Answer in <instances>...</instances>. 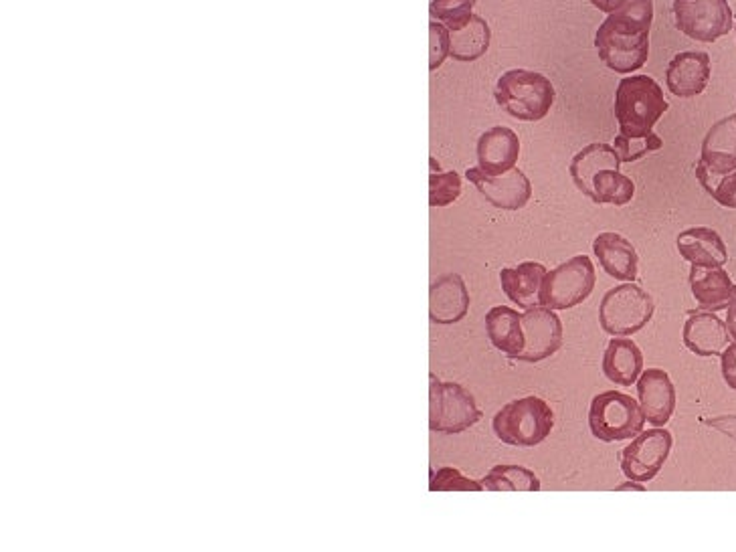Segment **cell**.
<instances>
[{
    "label": "cell",
    "mask_w": 736,
    "mask_h": 552,
    "mask_svg": "<svg viewBox=\"0 0 736 552\" xmlns=\"http://www.w3.org/2000/svg\"><path fill=\"white\" fill-rule=\"evenodd\" d=\"M654 0H627L611 13L595 35L601 61L617 73H633L650 57Z\"/></svg>",
    "instance_id": "6da1fadb"
},
{
    "label": "cell",
    "mask_w": 736,
    "mask_h": 552,
    "mask_svg": "<svg viewBox=\"0 0 736 552\" xmlns=\"http://www.w3.org/2000/svg\"><path fill=\"white\" fill-rule=\"evenodd\" d=\"M660 83L650 75H631L619 81L615 91V118L619 134L646 136L652 134L658 120L668 112Z\"/></svg>",
    "instance_id": "7a4b0ae2"
},
{
    "label": "cell",
    "mask_w": 736,
    "mask_h": 552,
    "mask_svg": "<svg viewBox=\"0 0 736 552\" xmlns=\"http://www.w3.org/2000/svg\"><path fill=\"white\" fill-rule=\"evenodd\" d=\"M494 98L502 110L522 122H538L548 116L557 100L552 81L538 71L510 69L494 89Z\"/></svg>",
    "instance_id": "3957f363"
},
{
    "label": "cell",
    "mask_w": 736,
    "mask_h": 552,
    "mask_svg": "<svg viewBox=\"0 0 736 552\" xmlns=\"http://www.w3.org/2000/svg\"><path fill=\"white\" fill-rule=\"evenodd\" d=\"M555 427V413L540 397H524L504 405L494 421L492 429L496 437L512 447H536Z\"/></svg>",
    "instance_id": "277c9868"
},
{
    "label": "cell",
    "mask_w": 736,
    "mask_h": 552,
    "mask_svg": "<svg viewBox=\"0 0 736 552\" xmlns=\"http://www.w3.org/2000/svg\"><path fill=\"white\" fill-rule=\"evenodd\" d=\"M646 415L641 405L619 391H607L593 399L589 409V429L595 439L615 443L633 439L643 431Z\"/></svg>",
    "instance_id": "5b68a950"
},
{
    "label": "cell",
    "mask_w": 736,
    "mask_h": 552,
    "mask_svg": "<svg viewBox=\"0 0 736 552\" xmlns=\"http://www.w3.org/2000/svg\"><path fill=\"white\" fill-rule=\"evenodd\" d=\"M656 302L633 282L611 288L599 306V324L611 336H633L654 318Z\"/></svg>",
    "instance_id": "8992f818"
},
{
    "label": "cell",
    "mask_w": 736,
    "mask_h": 552,
    "mask_svg": "<svg viewBox=\"0 0 736 552\" xmlns=\"http://www.w3.org/2000/svg\"><path fill=\"white\" fill-rule=\"evenodd\" d=\"M482 419L476 397L457 383H441L431 375L429 389V429L443 435H457L472 429Z\"/></svg>",
    "instance_id": "52a82bcc"
},
{
    "label": "cell",
    "mask_w": 736,
    "mask_h": 552,
    "mask_svg": "<svg viewBox=\"0 0 736 552\" xmlns=\"http://www.w3.org/2000/svg\"><path fill=\"white\" fill-rule=\"evenodd\" d=\"M597 282L593 261L587 255H575L546 273L540 300L550 310H571L589 300Z\"/></svg>",
    "instance_id": "ba28073f"
},
{
    "label": "cell",
    "mask_w": 736,
    "mask_h": 552,
    "mask_svg": "<svg viewBox=\"0 0 736 552\" xmlns=\"http://www.w3.org/2000/svg\"><path fill=\"white\" fill-rule=\"evenodd\" d=\"M672 11L676 29L700 43H714L734 27L728 0H674Z\"/></svg>",
    "instance_id": "9c48e42d"
},
{
    "label": "cell",
    "mask_w": 736,
    "mask_h": 552,
    "mask_svg": "<svg viewBox=\"0 0 736 552\" xmlns=\"http://www.w3.org/2000/svg\"><path fill=\"white\" fill-rule=\"evenodd\" d=\"M672 445V433L662 427L635 435L621 455V470L625 478L639 484L654 480L668 462Z\"/></svg>",
    "instance_id": "30bf717a"
},
{
    "label": "cell",
    "mask_w": 736,
    "mask_h": 552,
    "mask_svg": "<svg viewBox=\"0 0 736 552\" xmlns=\"http://www.w3.org/2000/svg\"><path fill=\"white\" fill-rule=\"evenodd\" d=\"M466 178L490 205L500 211H520L532 197V184L528 176L516 166L498 176H490L480 168H470Z\"/></svg>",
    "instance_id": "8fae6325"
},
{
    "label": "cell",
    "mask_w": 736,
    "mask_h": 552,
    "mask_svg": "<svg viewBox=\"0 0 736 552\" xmlns=\"http://www.w3.org/2000/svg\"><path fill=\"white\" fill-rule=\"evenodd\" d=\"M524 326V350L518 360L522 362H542L557 354L563 346V322L546 306L530 308L522 314Z\"/></svg>",
    "instance_id": "7c38bea8"
},
{
    "label": "cell",
    "mask_w": 736,
    "mask_h": 552,
    "mask_svg": "<svg viewBox=\"0 0 736 552\" xmlns=\"http://www.w3.org/2000/svg\"><path fill=\"white\" fill-rule=\"evenodd\" d=\"M637 399L646 421L664 427L676 411V387L662 368H648L637 379Z\"/></svg>",
    "instance_id": "4fadbf2b"
},
{
    "label": "cell",
    "mask_w": 736,
    "mask_h": 552,
    "mask_svg": "<svg viewBox=\"0 0 736 552\" xmlns=\"http://www.w3.org/2000/svg\"><path fill=\"white\" fill-rule=\"evenodd\" d=\"M470 312V292L462 275L447 273L429 288V318L433 324L449 326L462 322Z\"/></svg>",
    "instance_id": "5bb4252c"
},
{
    "label": "cell",
    "mask_w": 736,
    "mask_h": 552,
    "mask_svg": "<svg viewBox=\"0 0 736 552\" xmlns=\"http://www.w3.org/2000/svg\"><path fill=\"white\" fill-rule=\"evenodd\" d=\"M710 73L712 65L708 53L684 51L670 61L666 83L676 98H696L708 87Z\"/></svg>",
    "instance_id": "9a60e30c"
},
{
    "label": "cell",
    "mask_w": 736,
    "mask_h": 552,
    "mask_svg": "<svg viewBox=\"0 0 736 552\" xmlns=\"http://www.w3.org/2000/svg\"><path fill=\"white\" fill-rule=\"evenodd\" d=\"M684 346L696 356L708 358L718 356L730 342L726 322H722L714 312H688V320L682 330Z\"/></svg>",
    "instance_id": "2e32d148"
},
{
    "label": "cell",
    "mask_w": 736,
    "mask_h": 552,
    "mask_svg": "<svg viewBox=\"0 0 736 552\" xmlns=\"http://www.w3.org/2000/svg\"><path fill=\"white\" fill-rule=\"evenodd\" d=\"M520 156V138L506 126H494L478 140L480 170L498 176L516 166Z\"/></svg>",
    "instance_id": "e0dca14e"
},
{
    "label": "cell",
    "mask_w": 736,
    "mask_h": 552,
    "mask_svg": "<svg viewBox=\"0 0 736 552\" xmlns=\"http://www.w3.org/2000/svg\"><path fill=\"white\" fill-rule=\"evenodd\" d=\"M595 257L601 267L607 271L609 278L621 282H635L639 273V255L623 235L619 233H601L593 241Z\"/></svg>",
    "instance_id": "ac0fdd59"
},
{
    "label": "cell",
    "mask_w": 736,
    "mask_h": 552,
    "mask_svg": "<svg viewBox=\"0 0 736 552\" xmlns=\"http://www.w3.org/2000/svg\"><path fill=\"white\" fill-rule=\"evenodd\" d=\"M546 267L536 261H524L518 267H506L500 271V286L510 302L518 308L542 306L540 292L546 278Z\"/></svg>",
    "instance_id": "d6986e66"
},
{
    "label": "cell",
    "mask_w": 736,
    "mask_h": 552,
    "mask_svg": "<svg viewBox=\"0 0 736 552\" xmlns=\"http://www.w3.org/2000/svg\"><path fill=\"white\" fill-rule=\"evenodd\" d=\"M700 164L714 174L736 170V114L718 120L702 140Z\"/></svg>",
    "instance_id": "ffe728a7"
},
{
    "label": "cell",
    "mask_w": 736,
    "mask_h": 552,
    "mask_svg": "<svg viewBox=\"0 0 736 552\" xmlns=\"http://www.w3.org/2000/svg\"><path fill=\"white\" fill-rule=\"evenodd\" d=\"M690 290L700 310L720 312L728 308L736 286L722 267H698L690 269Z\"/></svg>",
    "instance_id": "44dd1931"
},
{
    "label": "cell",
    "mask_w": 736,
    "mask_h": 552,
    "mask_svg": "<svg viewBox=\"0 0 736 552\" xmlns=\"http://www.w3.org/2000/svg\"><path fill=\"white\" fill-rule=\"evenodd\" d=\"M678 253L698 267H724L728 249L724 239L710 227H690L676 239Z\"/></svg>",
    "instance_id": "7402d4cb"
},
{
    "label": "cell",
    "mask_w": 736,
    "mask_h": 552,
    "mask_svg": "<svg viewBox=\"0 0 736 552\" xmlns=\"http://www.w3.org/2000/svg\"><path fill=\"white\" fill-rule=\"evenodd\" d=\"M643 373V352L627 336H615L603 356V375L619 385L631 387Z\"/></svg>",
    "instance_id": "603a6c76"
},
{
    "label": "cell",
    "mask_w": 736,
    "mask_h": 552,
    "mask_svg": "<svg viewBox=\"0 0 736 552\" xmlns=\"http://www.w3.org/2000/svg\"><path fill=\"white\" fill-rule=\"evenodd\" d=\"M486 332L494 348L504 352L508 358H518L524 350V326L522 314L514 308L494 306L486 314Z\"/></svg>",
    "instance_id": "cb8c5ba5"
},
{
    "label": "cell",
    "mask_w": 736,
    "mask_h": 552,
    "mask_svg": "<svg viewBox=\"0 0 736 552\" xmlns=\"http://www.w3.org/2000/svg\"><path fill=\"white\" fill-rule=\"evenodd\" d=\"M623 162L617 154V150L609 144H589L585 146L581 152L575 154V158L571 160L569 172L571 178L575 182V187L589 197L591 191V180L607 166H615L619 168Z\"/></svg>",
    "instance_id": "d4e9b609"
},
{
    "label": "cell",
    "mask_w": 736,
    "mask_h": 552,
    "mask_svg": "<svg viewBox=\"0 0 736 552\" xmlns=\"http://www.w3.org/2000/svg\"><path fill=\"white\" fill-rule=\"evenodd\" d=\"M449 39H451L449 57H453L455 61H476L488 51L492 31L482 17L474 15L470 23L464 25L462 29L449 31Z\"/></svg>",
    "instance_id": "484cf974"
},
{
    "label": "cell",
    "mask_w": 736,
    "mask_h": 552,
    "mask_svg": "<svg viewBox=\"0 0 736 552\" xmlns=\"http://www.w3.org/2000/svg\"><path fill=\"white\" fill-rule=\"evenodd\" d=\"M635 195V184L629 176L619 172L615 166L603 168L593 180H591V191L589 199L597 205H613L623 207L627 205Z\"/></svg>",
    "instance_id": "4316f807"
},
{
    "label": "cell",
    "mask_w": 736,
    "mask_h": 552,
    "mask_svg": "<svg viewBox=\"0 0 736 552\" xmlns=\"http://www.w3.org/2000/svg\"><path fill=\"white\" fill-rule=\"evenodd\" d=\"M480 482L490 492H538L542 488L536 474L524 466H496Z\"/></svg>",
    "instance_id": "83f0119b"
},
{
    "label": "cell",
    "mask_w": 736,
    "mask_h": 552,
    "mask_svg": "<svg viewBox=\"0 0 736 552\" xmlns=\"http://www.w3.org/2000/svg\"><path fill=\"white\" fill-rule=\"evenodd\" d=\"M696 178L702 189L722 207L736 209V170L726 174H714L704 164H696Z\"/></svg>",
    "instance_id": "f1b7e54d"
},
{
    "label": "cell",
    "mask_w": 736,
    "mask_h": 552,
    "mask_svg": "<svg viewBox=\"0 0 736 552\" xmlns=\"http://www.w3.org/2000/svg\"><path fill=\"white\" fill-rule=\"evenodd\" d=\"M476 0H431L429 13L433 21L443 23L449 31L462 29L474 17Z\"/></svg>",
    "instance_id": "f546056e"
},
{
    "label": "cell",
    "mask_w": 736,
    "mask_h": 552,
    "mask_svg": "<svg viewBox=\"0 0 736 552\" xmlns=\"http://www.w3.org/2000/svg\"><path fill=\"white\" fill-rule=\"evenodd\" d=\"M462 195V178L455 170L437 172L431 170L429 174V205L431 207H447L455 203Z\"/></svg>",
    "instance_id": "4dcf8cb0"
},
{
    "label": "cell",
    "mask_w": 736,
    "mask_h": 552,
    "mask_svg": "<svg viewBox=\"0 0 736 552\" xmlns=\"http://www.w3.org/2000/svg\"><path fill=\"white\" fill-rule=\"evenodd\" d=\"M664 146V140L658 134H646V136H625L617 134L613 148L617 150L621 162H635L646 154L658 152Z\"/></svg>",
    "instance_id": "1f68e13d"
},
{
    "label": "cell",
    "mask_w": 736,
    "mask_h": 552,
    "mask_svg": "<svg viewBox=\"0 0 736 552\" xmlns=\"http://www.w3.org/2000/svg\"><path fill=\"white\" fill-rule=\"evenodd\" d=\"M431 492H482V482L470 480L462 476V472L455 468H441L437 474L431 476L429 484Z\"/></svg>",
    "instance_id": "d6a6232c"
},
{
    "label": "cell",
    "mask_w": 736,
    "mask_h": 552,
    "mask_svg": "<svg viewBox=\"0 0 736 552\" xmlns=\"http://www.w3.org/2000/svg\"><path fill=\"white\" fill-rule=\"evenodd\" d=\"M449 47H451L449 29L439 21H431L429 25V69L431 71L443 65V61L449 57Z\"/></svg>",
    "instance_id": "836d02e7"
},
{
    "label": "cell",
    "mask_w": 736,
    "mask_h": 552,
    "mask_svg": "<svg viewBox=\"0 0 736 552\" xmlns=\"http://www.w3.org/2000/svg\"><path fill=\"white\" fill-rule=\"evenodd\" d=\"M722 377H724V383L732 391H736V342L728 344L722 350Z\"/></svg>",
    "instance_id": "e575fe53"
},
{
    "label": "cell",
    "mask_w": 736,
    "mask_h": 552,
    "mask_svg": "<svg viewBox=\"0 0 736 552\" xmlns=\"http://www.w3.org/2000/svg\"><path fill=\"white\" fill-rule=\"evenodd\" d=\"M710 427H716L720 431H724L726 435H730L732 439H736V417H724V419H712V421H704Z\"/></svg>",
    "instance_id": "d590c367"
},
{
    "label": "cell",
    "mask_w": 736,
    "mask_h": 552,
    "mask_svg": "<svg viewBox=\"0 0 736 552\" xmlns=\"http://www.w3.org/2000/svg\"><path fill=\"white\" fill-rule=\"evenodd\" d=\"M726 328H728V334L732 340H736V292L726 308Z\"/></svg>",
    "instance_id": "8d00e7d4"
},
{
    "label": "cell",
    "mask_w": 736,
    "mask_h": 552,
    "mask_svg": "<svg viewBox=\"0 0 736 552\" xmlns=\"http://www.w3.org/2000/svg\"><path fill=\"white\" fill-rule=\"evenodd\" d=\"M591 3H593L599 11H603V13L611 15V13H615L619 7H623V5L627 3V0H591Z\"/></svg>",
    "instance_id": "74e56055"
},
{
    "label": "cell",
    "mask_w": 736,
    "mask_h": 552,
    "mask_svg": "<svg viewBox=\"0 0 736 552\" xmlns=\"http://www.w3.org/2000/svg\"><path fill=\"white\" fill-rule=\"evenodd\" d=\"M623 490H639V492H643V490H646V488H643V486H639V482H627V484H623V486H617V492H623Z\"/></svg>",
    "instance_id": "f35d334b"
},
{
    "label": "cell",
    "mask_w": 736,
    "mask_h": 552,
    "mask_svg": "<svg viewBox=\"0 0 736 552\" xmlns=\"http://www.w3.org/2000/svg\"><path fill=\"white\" fill-rule=\"evenodd\" d=\"M734 35H736V21H734Z\"/></svg>",
    "instance_id": "ab89813d"
}]
</instances>
